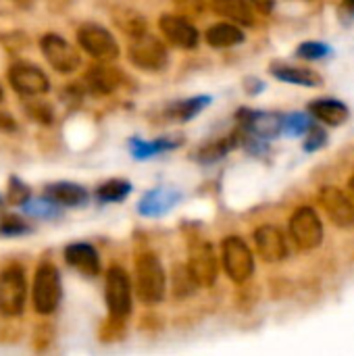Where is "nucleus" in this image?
Masks as SVG:
<instances>
[{
  "mask_svg": "<svg viewBox=\"0 0 354 356\" xmlns=\"http://www.w3.org/2000/svg\"><path fill=\"white\" fill-rule=\"evenodd\" d=\"M63 298V282L56 265L48 259L40 261L33 273V284H31V305L33 311L42 317L52 315Z\"/></svg>",
  "mask_w": 354,
  "mask_h": 356,
  "instance_id": "obj_1",
  "label": "nucleus"
},
{
  "mask_svg": "<svg viewBox=\"0 0 354 356\" xmlns=\"http://www.w3.org/2000/svg\"><path fill=\"white\" fill-rule=\"evenodd\" d=\"M167 275L154 252H142L136 259V296L146 305H156L165 298Z\"/></svg>",
  "mask_w": 354,
  "mask_h": 356,
  "instance_id": "obj_2",
  "label": "nucleus"
},
{
  "mask_svg": "<svg viewBox=\"0 0 354 356\" xmlns=\"http://www.w3.org/2000/svg\"><path fill=\"white\" fill-rule=\"evenodd\" d=\"M27 302V277L19 263L0 269V317L15 319L23 315Z\"/></svg>",
  "mask_w": 354,
  "mask_h": 356,
  "instance_id": "obj_3",
  "label": "nucleus"
},
{
  "mask_svg": "<svg viewBox=\"0 0 354 356\" xmlns=\"http://www.w3.org/2000/svg\"><path fill=\"white\" fill-rule=\"evenodd\" d=\"M104 300L108 317L115 321H125L131 313V282L123 267H111L104 280Z\"/></svg>",
  "mask_w": 354,
  "mask_h": 356,
  "instance_id": "obj_4",
  "label": "nucleus"
},
{
  "mask_svg": "<svg viewBox=\"0 0 354 356\" xmlns=\"http://www.w3.org/2000/svg\"><path fill=\"white\" fill-rule=\"evenodd\" d=\"M75 38H77V44L83 52H88L92 58L96 60H102V63H108V60H115L121 52L115 35L98 25V23H83L77 27L75 31Z\"/></svg>",
  "mask_w": 354,
  "mask_h": 356,
  "instance_id": "obj_5",
  "label": "nucleus"
},
{
  "mask_svg": "<svg viewBox=\"0 0 354 356\" xmlns=\"http://www.w3.org/2000/svg\"><path fill=\"white\" fill-rule=\"evenodd\" d=\"M221 261H223L225 273L236 284L248 282L252 277V273H255V257H252V250L238 236H230V238L223 240V244H221Z\"/></svg>",
  "mask_w": 354,
  "mask_h": 356,
  "instance_id": "obj_6",
  "label": "nucleus"
},
{
  "mask_svg": "<svg viewBox=\"0 0 354 356\" xmlns=\"http://www.w3.org/2000/svg\"><path fill=\"white\" fill-rule=\"evenodd\" d=\"M40 50L46 63L61 75L75 73L81 65V56L77 48L58 33H44L40 38Z\"/></svg>",
  "mask_w": 354,
  "mask_h": 356,
  "instance_id": "obj_7",
  "label": "nucleus"
},
{
  "mask_svg": "<svg viewBox=\"0 0 354 356\" xmlns=\"http://www.w3.org/2000/svg\"><path fill=\"white\" fill-rule=\"evenodd\" d=\"M6 79L10 83V88L23 96H42L50 90V79L48 75L33 63L27 60H17L6 69Z\"/></svg>",
  "mask_w": 354,
  "mask_h": 356,
  "instance_id": "obj_8",
  "label": "nucleus"
},
{
  "mask_svg": "<svg viewBox=\"0 0 354 356\" xmlns=\"http://www.w3.org/2000/svg\"><path fill=\"white\" fill-rule=\"evenodd\" d=\"M127 56H129L131 65L142 71H161L169 63L165 44L159 38L148 35V33L131 40V44L127 48Z\"/></svg>",
  "mask_w": 354,
  "mask_h": 356,
  "instance_id": "obj_9",
  "label": "nucleus"
},
{
  "mask_svg": "<svg viewBox=\"0 0 354 356\" xmlns=\"http://www.w3.org/2000/svg\"><path fill=\"white\" fill-rule=\"evenodd\" d=\"M290 236L303 250H315L323 242V223L315 209L300 207L290 217Z\"/></svg>",
  "mask_w": 354,
  "mask_h": 356,
  "instance_id": "obj_10",
  "label": "nucleus"
},
{
  "mask_svg": "<svg viewBox=\"0 0 354 356\" xmlns=\"http://www.w3.org/2000/svg\"><path fill=\"white\" fill-rule=\"evenodd\" d=\"M188 269L198 286L209 288L215 284L219 275V263L213 246L204 240H196L190 244V257H188Z\"/></svg>",
  "mask_w": 354,
  "mask_h": 356,
  "instance_id": "obj_11",
  "label": "nucleus"
},
{
  "mask_svg": "<svg viewBox=\"0 0 354 356\" xmlns=\"http://www.w3.org/2000/svg\"><path fill=\"white\" fill-rule=\"evenodd\" d=\"M238 121L246 129V134H250L252 138H261V140L277 138L286 125V117L280 113H261V111H248V108H242L238 113Z\"/></svg>",
  "mask_w": 354,
  "mask_h": 356,
  "instance_id": "obj_12",
  "label": "nucleus"
},
{
  "mask_svg": "<svg viewBox=\"0 0 354 356\" xmlns=\"http://www.w3.org/2000/svg\"><path fill=\"white\" fill-rule=\"evenodd\" d=\"M319 202L323 207V211L328 213V217L344 229H353L354 227V200H351L340 188L334 186H325L319 192Z\"/></svg>",
  "mask_w": 354,
  "mask_h": 356,
  "instance_id": "obj_13",
  "label": "nucleus"
},
{
  "mask_svg": "<svg viewBox=\"0 0 354 356\" xmlns=\"http://www.w3.org/2000/svg\"><path fill=\"white\" fill-rule=\"evenodd\" d=\"M159 27H161L163 35L169 40V44H173L177 48L190 50V48L198 46L200 35H198L196 27L179 15H163L159 21Z\"/></svg>",
  "mask_w": 354,
  "mask_h": 356,
  "instance_id": "obj_14",
  "label": "nucleus"
},
{
  "mask_svg": "<svg viewBox=\"0 0 354 356\" xmlns=\"http://www.w3.org/2000/svg\"><path fill=\"white\" fill-rule=\"evenodd\" d=\"M255 246L265 263H280L288 257L286 238L273 225H263L255 232Z\"/></svg>",
  "mask_w": 354,
  "mask_h": 356,
  "instance_id": "obj_15",
  "label": "nucleus"
},
{
  "mask_svg": "<svg viewBox=\"0 0 354 356\" xmlns=\"http://www.w3.org/2000/svg\"><path fill=\"white\" fill-rule=\"evenodd\" d=\"M65 263L79 271L81 275H88V277H96L100 273V257H98V250L88 244V242H73L69 246H65Z\"/></svg>",
  "mask_w": 354,
  "mask_h": 356,
  "instance_id": "obj_16",
  "label": "nucleus"
},
{
  "mask_svg": "<svg viewBox=\"0 0 354 356\" xmlns=\"http://www.w3.org/2000/svg\"><path fill=\"white\" fill-rule=\"evenodd\" d=\"M83 81H86V88L92 94H96V96H108V94H113L121 86L123 73L119 69H113V67H108V65H104L100 60V65H92L86 71Z\"/></svg>",
  "mask_w": 354,
  "mask_h": 356,
  "instance_id": "obj_17",
  "label": "nucleus"
},
{
  "mask_svg": "<svg viewBox=\"0 0 354 356\" xmlns=\"http://www.w3.org/2000/svg\"><path fill=\"white\" fill-rule=\"evenodd\" d=\"M271 75L280 81H286V83H294V86H309V88H315V86H321L323 79L319 73H315L313 69H305V67H294V65H288V63H282V60H275L271 63L269 67Z\"/></svg>",
  "mask_w": 354,
  "mask_h": 356,
  "instance_id": "obj_18",
  "label": "nucleus"
},
{
  "mask_svg": "<svg viewBox=\"0 0 354 356\" xmlns=\"http://www.w3.org/2000/svg\"><path fill=\"white\" fill-rule=\"evenodd\" d=\"M46 198L54 204H63V207H81L88 202V192L83 186L79 184H71V181H54L48 184L44 190Z\"/></svg>",
  "mask_w": 354,
  "mask_h": 356,
  "instance_id": "obj_19",
  "label": "nucleus"
},
{
  "mask_svg": "<svg viewBox=\"0 0 354 356\" xmlns=\"http://www.w3.org/2000/svg\"><path fill=\"white\" fill-rule=\"evenodd\" d=\"M309 111L313 113L315 119H319L321 123L334 125V127L346 123L348 117H351L348 106L342 100H336V98H319V100H313L309 104Z\"/></svg>",
  "mask_w": 354,
  "mask_h": 356,
  "instance_id": "obj_20",
  "label": "nucleus"
},
{
  "mask_svg": "<svg viewBox=\"0 0 354 356\" xmlns=\"http://www.w3.org/2000/svg\"><path fill=\"white\" fill-rule=\"evenodd\" d=\"M111 19L115 27L131 40L146 33V17L131 6H115L111 10Z\"/></svg>",
  "mask_w": 354,
  "mask_h": 356,
  "instance_id": "obj_21",
  "label": "nucleus"
},
{
  "mask_svg": "<svg viewBox=\"0 0 354 356\" xmlns=\"http://www.w3.org/2000/svg\"><path fill=\"white\" fill-rule=\"evenodd\" d=\"M250 4V0H211V6L217 15L240 25H255V13Z\"/></svg>",
  "mask_w": 354,
  "mask_h": 356,
  "instance_id": "obj_22",
  "label": "nucleus"
},
{
  "mask_svg": "<svg viewBox=\"0 0 354 356\" xmlns=\"http://www.w3.org/2000/svg\"><path fill=\"white\" fill-rule=\"evenodd\" d=\"M204 40L213 48H230V46H238L244 42V31L234 23H217L207 29Z\"/></svg>",
  "mask_w": 354,
  "mask_h": 356,
  "instance_id": "obj_23",
  "label": "nucleus"
},
{
  "mask_svg": "<svg viewBox=\"0 0 354 356\" xmlns=\"http://www.w3.org/2000/svg\"><path fill=\"white\" fill-rule=\"evenodd\" d=\"M179 200V194L177 192H169V190H154V192H148L144 196V200L140 202V213L142 215H163L167 211L173 209V204Z\"/></svg>",
  "mask_w": 354,
  "mask_h": 356,
  "instance_id": "obj_24",
  "label": "nucleus"
},
{
  "mask_svg": "<svg viewBox=\"0 0 354 356\" xmlns=\"http://www.w3.org/2000/svg\"><path fill=\"white\" fill-rule=\"evenodd\" d=\"M211 104V96H194L186 100H177L167 106V117L175 121H190L198 113H202Z\"/></svg>",
  "mask_w": 354,
  "mask_h": 356,
  "instance_id": "obj_25",
  "label": "nucleus"
},
{
  "mask_svg": "<svg viewBox=\"0 0 354 356\" xmlns=\"http://www.w3.org/2000/svg\"><path fill=\"white\" fill-rule=\"evenodd\" d=\"M182 144V138H159L154 142H142V140H131V152L136 159H148L165 150H173Z\"/></svg>",
  "mask_w": 354,
  "mask_h": 356,
  "instance_id": "obj_26",
  "label": "nucleus"
},
{
  "mask_svg": "<svg viewBox=\"0 0 354 356\" xmlns=\"http://www.w3.org/2000/svg\"><path fill=\"white\" fill-rule=\"evenodd\" d=\"M238 146V136H230V138H221V140H215L207 146H202L200 150L194 152V159L200 161V163H215L219 159H223L230 150H234Z\"/></svg>",
  "mask_w": 354,
  "mask_h": 356,
  "instance_id": "obj_27",
  "label": "nucleus"
},
{
  "mask_svg": "<svg viewBox=\"0 0 354 356\" xmlns=\"http://www.w3.org/2000/svg\"><path fill=\"white\" fill-rule=\"evenodd\" d=\"M23 113L35 121L38 125H50L54 121V108L50 102H44L40 100L38 96H29L23 100Z\"/></svg>",
  "mask_w": 354,
  "mask_h": 356,
  "instance_id": "obj_28",
  "label": "nucleus"
},
{
  "mask_svg": "<svg viewBox=\"0 0 354 356\" xmlns=\"http://www.w3.org/2000/svg\"><path fill=\"white\" fill-rule=\"evenodd\" d=\"M129 192H131V184L127 179H108L98 186L96 198L100 202H121L129 196Z\"/></svg>",
  "mask_w": 354,
  "mask_h": 356,
  "instance_id": "obj_29",
  "label": "nucleus"
},
{
  "mask_svg": "<svg viewBox=\"0 0 354 356\" xmlns=\"http://www.w3.org/2000/svg\"><path fill=\"white\" fill-rule=\"evenodd\" d=\"M196 286H198V284H196V280L192 277L190 269L184 267V265H177L175 271H173V294H175L177 298H186V296H190V294L194 292Z\"/></svg>",
  "mask_w": 354,
  "mask_h": 356,
  "instance_id": "obj_30",
  "label": "nucleus"
},
{
  "mask_svg": "<svg viewBox=\"0 0 354 356\" xmlns=\"http://www.w3.org/2000/svg\"><path fill=\"white\" fill-rule=\"evenodd\" d=\"M332 52V48L323 42H305L296 48V56L305 58V60H317V58H325Z\"/></svg>",
  "mask_w": 354,
  "mask_h": 356,
  "instance_id": "obj_31",
  "label": "nucleus"
},
{
  "mask_svg": "<svg viewBox=\"0 0 354 356\" xmlns=\"http://www.w3.org/2000/svg\"><path fill=\"white\" fill-rule=\"evenodd\" d=\"M311 125H313V121H311L307 115H303V113H292V115L286 117L284 131H286L288 136H303V134L309 131Z\"/></svg>",
  "mask_w": 354,
  "mask_h": 356,
  "instance_id": "obj_32",
  "label": "nucleus"
},
{
  "mask_svg": "<svg viewBox=\"0 0 354 356\" xmlns=\"http://www.w3.org/2000/svg\"><path fill=\"white\" fill-rule=\"evenodd\" d=\"M29 198V186H25L19 177L8 179V190H6V200L15 207L23 204Z\"/></svg>",
  "mask_w": 354,
  "mask_h": 356,
  "instance_id": "obj_33",
  "label": "nucleus"
},
{
  "mask_svg": "<svg viewBox=\"0 0 354 356\" xmlns=\"http://www.w3.org/2000/svg\"><path fill=\"white\" fill-rule=\"evenodd\" d=\"M27 229H29L27 221L21 219L19 215H4L0 219V234H4V236H17V234L27 232Z\"/></svg>",
  "mask_w": 354,
  "mask_h": 356,
  "instance_id": "obj_34",
  "label": "nucleus"
},
{
  "mask_svg": "<svg viewBox=\"0 0 354 356\" xmlns=\"http://www.w3.org/2000/svg\"><path fill=\"white\" fill-rule=\"evenodd\" d=\"M328 144V134L325 129H321L319 125H311L309 131H307V138H305V150L307 152H315L319 148H323Z\"/></svg>",
  "mask_w": 354,
  "mask_h": 356,
  "instance_id": "obj_35",
  "label": "nucleus"
},
{
  "mask_svg": "<svg viewBox=\"0 0 354 356\" xmlns=\"http://www.w3.org/2000/svg\"><path fill=\"white\" fill-rule=\"evenodd\" d=\"M52 340H54V330H52V325H50V323L38 325V330L33 332V348H35L38 353H44V350L50 348Z\"/></svg>",
  "mask_w": 354,
  "mask_h": 356,
  "instance_id": "obj_36",
  "label": "nucleus"
},
{
  "mask_svg": "<svg viewBox=\"0 0 354 356\" xmlns=\"http://www.w3.org/2000/svg\"><path fill=\"white\" fill-rule=\"evenodd\" d=\"M338 17L344 25L354 21V0H342L340 8H338Z\"/></svg>",
  "mask_w": 354,
  "mask_h": 356,
  "instance_id": "obj_37",
  "label": "nucleus"
},
{
  "mask_svg": "<svg viewBox=\"0 0 354 356\" xmlns=\"http://www.w3.org/2000/svg\"><path fill=\"white\" fill-rule=\"evenodd\" d=\"M17 129V121L10 113L0 111V131H15Z\"/></svg>",
  "mask_w": 354,
  "mask_h": 356,
  "instance_id": "obj_38",
  "label": "nucleus"
},
{
  "mask_svg": "<svg viewBox=\"0 0 354 356\" xmlns=\"http://www.w3.org/2000/svg\"><path fill=\"white\" fill-rule=\"evenodd\" d=\"M261 13H271L273 6H275V0H250Z\"/></svg>",
  "mask_w": 354,
  "mask_h": 356,
  "instance_id": "obj_39",
  "label": "nucleus"
},
{
  "mask_svg": "<svg viewBox=\"0 0 354 356\" xmlns=\"http://www.w3.org/2000/svg\"><path fill=\"white\" fill-rule=\"evenodd\" d=\"M348 188H351V192H353V196H354V173H353V177L348 179Z\"/></svg>",
  "mask_w": 354,
  "mask_h": 356,
  "instance_id": "obj_40",
  "label": "nucleus"
},
{
  "mask_svg": "<svg viewBox=\"0 0 354 356\" xmlns=\"http://www.w3.org/2000/svg\"><path fill=\"white\" fill-rule=\"evenodd\" d=\"M2 98H4V92H2V88H0V102H2Z\"/></svg>",
  "mask_w": 354,
  "mask_h": 356,
  "instance_id": "obj_41",
  "label": "nucleus"
}]
</instances>
